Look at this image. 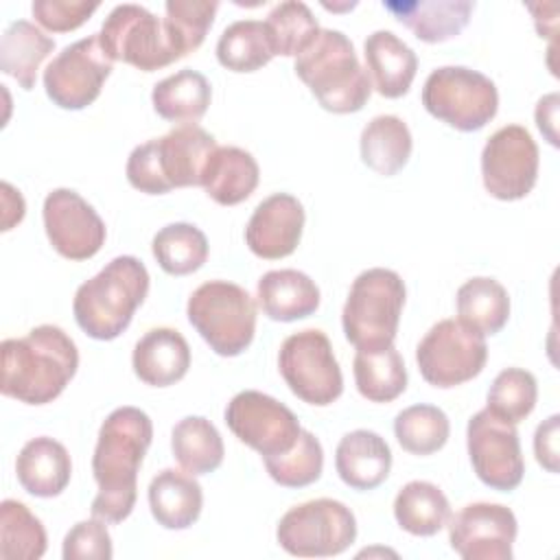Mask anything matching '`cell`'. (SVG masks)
Masks as SVG:
<instances>
[{"instance_id":"74e56055","label":"cell","mask_w":560,"mask_h":560,"mask_svg":"<svg viewBox=\"0 0 560 560\" xmlns=\"http://www.w3.org/2000/svg\"><path fill=\"white\" fill-rule=\"evenodd\" d=\"M451 433L448 416L435 405H411L394 420V435L398 444L411 455L438 453Z\"/></svg>"},{"instance_id":"ab89813d","label":"cell","mask_w":560,"mask_h":560,"mask_svg":"<svg viewBox=\"0 0 560 560\" xmlns=\"http://www.w3.org/2000/svg\"><path fill=\"white\" fill-rule=\"evenodd\" d=\"M262 462L276 483L284 488H304L322 477L324 451L319 440L311 431L302 429L298 442L287 453L262 457Z\"/></svg>"},{"instance_id":"e0dca14e","label":"cell","mask_w":560,"mask_h":560,"mask_svg":"<svg viewBox=\"0 0 560 560\" xmlns=\"http://www.w3.org/2000/svg\"><path fill=\"white\" fill-rule=\"evenodd\" d=\"M44 230L52 249L68 260H88L105 243V223L98 212L74 190L55 188L46 195Z\"/></svg>"},{"instance_id":"484cf974","label":"cell","mask_w":560,"mask_h":560,"mask_svg":"<svg viewBox=\"0 0 560 560\" xmlns=\"http://www.w3.org/2000/svg\"><path fill=\"white\" fill-rule=\"evenodd\" d=\"M147 497L153 518L166 529L190 527L203 508V492L195 475L175 468L160 470L151 479Z\"/></svg>"},{"instance_id":"44dd1931","label":"cell","mask_w":560,"mask_h":560,"mask_svg":"<svg viewBox=\"0 0 560 560\" xmlns=\"http://www.w3.org/2000/svg\"><path fill=\"white\" fill-rule=\"evenodd\" d=\"M383 7L418 39L440 44L457 37L475 9L470 0H389Z\"/></svg>"},{"instance_id":"3957f363","label":"cell","mask_w":560,"mask_h":560,"mask_svg":"<svg viewBox=\"0 0 560 560\" xmlns=\"http://www.w3.org/2000/svg\"><path fill=\"white\" fill-rule=\"evenodd\" d=\"M149 293V271L136 256H116L85 280L72 300L79 328L98 341H112L131 324Z\"/></svg>"},{"instance_id":"7c38bea8","label":"cell","mask_w":560,"mask_h":560,"mask_svg":"<svg viewBox=\"0 0 560 560\" xmlns=\"http://www.w3.org/2000/svg\"><path fill=\"white\" fill-rule=\"evenodd\" d=\"M466 446L475 475L492 490L510 492L525 475L516 424L494 416L490 409L477 411L466 427Z\"/></svg>"},{"instance_id":"7dc6e473","label":"cell","mask_w":560,"mask_h":560,"mask_svg":"<svg viewBox=\"0 0 560 560\" xmlns=\"http://www.w3.org/2000/svg\"><path fill=\"white\" fill-rule=\"evenodd\" d=\"M556 122H558V94L551 92L542 96L536 105V125L549 140V144L558 147V133H556Z\"/></svg>"},{"instance_id":"f546056e","label":"cell","mask_w":560,"mask_h":560,"mask_svg":"<svg viewBox=\"0 0 560 560\" xmlns=\"http://www.w3.org/2000/svg\"><path fill=\"white\" fill-rule=\"evenodd\" d=\"M212 88L208 79L190 68L158 81L151 92V103L158 116L179 125H195L210 105Z\"/></svg>"},{"instance_id":"bcb514c9","label":"cell","mask_w":560,"mask_h":560,"mask_svg":"<svg viewBox=\"0 0 560 560\" xmlns=\"http://www.w3.org/2000/svg\"><path fill=\"white\" fill-rule=\"evenodd\" d=\"M558 424L560 416L553 413L542 420L534 433L536 462L549 472H558Z\"/></svg>"},{"instance_id":"4316f807","label":"cell","mask_w":560,"mask_h":560,"mask_svg":"<svg viewBox=\"0 0 560 560\" xmlns=\"http://www.w3.org/2000/svg\"><path fill=\"white\" fill-rule=\"evenodd\" d=\"M260 168L254 155L241 147H217L203 171L206 195L221 206L245 201L258 186Z\"/></svg>"},{"instance_id":"f35d334b","label":"cell","mask_w":560,"mask_h":560,"mask_svg":"<svg viewBox=\"0 0 560 560\" xmlns=\"http://www.w3.org/2000/svg\"><path fill=\"white\" fill-rule=\"evenodd\" d=\"M265 28L273 55L282 57H298L319 33L313 11L298 0L276 4L265 20Z\"/></svg>"},{"instance_id":"7402d4cb","label":"cell","mask_w":560,"mask_h":560,"mask_svg":"<svg viewBox=\"0 0 560 560\" xmlns=\"http://www.w3.org/2000/svg\"><path fill=\"white\" fill-rule=\"evenodd\" d=\"M365 72L372 88L385 98H400L409 92L418 57L416 52L392 31H374L363 44Z\"/></svg>"},{"instance_id":"cb8c5ba5","label":"cell","mask_w":560,"mask_h":560,"mask_svg":"<svg viewBox=\"0 0 560 560\" xmlns=\"http://www.w3.org/2000/svg\"><path fill=\"white\" fill-rule=\"evenodd\" d=\"M20 486L42 499L57 497L66 490L72 475V462L66 446L48 435L28 440L15 459Z\"/></svg>"},{"instance_id":"83f0119b","label":"cell","mask_w":560,"mask_h":560,"mask_svg":"<svg viewBox=\"0 0 560 560\" xmlns=\"http://www.w3.org/2000/svg\"><path fill=\"white\" fill-rule=\"evenodd\" d=\"M361 160L378 175L392 177L409 162L413 140L407 122L394 114L374 116L359 138Z\"/></svg>"},{"instance_id":"4dcf8cb0","label":"cell","mask_w":560,"mask_h":560,"mask_svg":"<svg viewBox=\"0 0 560 560\" xmlns=\"http://www.w3.org/2000/svg\"><path fill=\"white\" fill-rule=\"evenodd\" d=\"M352 372L359 394L370 402H392L407 389L405 361L394 343L357 350Z\"/></svg>"},{"instance_id":"8fae6325","label":"cell","mask_w":560,"mask_h":560,"mask_svg":"<svg viewBox=\"0 0 560 560\" xmlns=\"http://www.w3.org/2000/svg\"><path fill=\"white\" fill-rule=\"evenodd\" d=\"M278 368L289 389L308 405L326 407L343 392V376L332 343L317 328L289 335L280 346Z\"/></svg>"},{"instance_id":"52a82bcc","label":"cell","mask_w":560,"mask_h":560,"mask_svg":"<svg viewBox=\"0 0 560 560\" xmlns=\"http://www.w3.org/2000/svg\"><path fill=\"white\" fill-rule=\"evenodd\" d=\"M424 109L457 131L486 127L499 109V92L490 77L466 66L435 68L422 85Z\"/></svg>"},{"instance_id":"60d3db41","label":"cell","mask_w":560,"mask_h":560,"mask_svg":"<svg viewBox=\"0 0 560 560\" xmlns=\"http://www.w3.org/2000/svg\"><path fill=\"white\" fill-rule=\"evenodd\" d=\"M538 385L534 374L523 368H505L494 376L488 389L486 409L512 424H518L534 411Z\"/></svg>"},{"instance_id":"603a6c76","label":"cell","mask_w":560,"mask_h":560,"mask_svg":"<svg viewBox=\"0 0 560 560\" xmlns=\"http://www.w3.org/2000/svg\"><path fill=\"white\" fill-rule=\"evenodd\" d=\"M335 468L352 490H374L392 470L389 444L374 431H350L337 444Z\"/></svg>"},{"instance_id":"c3c4849f","label":"cell","mask_w":560,"mask_h":560,"mask_svg":"<svg viewBox=\"0 0 560 560\" xmlns=\"http://www.w3.org/2000/svg\"><path fill=\"white\" fill-rule=\"evenodd\" d=\"M2 230H11L15 223H20L24 219V199L20 195V190H15L9 182H2Z\"/></svg>"},{"instance_id":"5bb4252c","label":"cell","mask_w":560,"mask_h":560,"mask_svg":"<svg viewBox=\"0 0 560 560\" xmlns=\"http://www.w3.org/2000/svg\"><path fill=\"white\" fill-rule=\"evenodd\" d=\"M486 190L501 201H516L532 192L538 179V147L521 125L497 129L481 151Z\"/></svg>"},{"instance_id":"2e32d148","label":"cell","mask_w":560,"mask_h":560,"mask_svg":"<svg viewBox=\"0 0 560 560\" xmlns=\"http://www.w3.org/2000/svg\"><path fill=\"white\" fill-rule=\"evenodd\" d=\"M448 521V542L464 560H512L518 523L510 508L477 501Z\"/></svg>"},{"instance_id":"e575fe53","label":"cell","mask_w":560,"mask_h":560,"mask_svg":"<svg viewBox=\"0 0 560 560\" xmlns=\"http://www.w3.org/2000/svg\"><path fill=\"white\" fill-rule=\"evenodd\" d=\"M265 22L236 20L217 42V59L232 72H254L273 59Z\"/></svg>"},{"instance_id":"277c9868","label":"cell","mask_w":560,"mask_h":560,"mask_svg":"<svg viewBox=\"0 0 560 560\" xmlns=\"http://www.w3.org/2000/svg\"><path fill=\"white\" fill-rule=\"evenodd\" d=\"M293 70L317 103L332 114L359 112L372 94L370 77L352 42L335 28H319L308 48L295 57Z\"/></svg>"},{"instance_id":"8992f818","label":"cell","mask_w":560,"mask_h":560,"mask_svg":"<svg viewBox=\"0 0 560 560\" xmlns=\"http://www.w3.org/2000/svg\"><path fill=\"white\" fill-rule=\"evenodd\" d=\"M192 328L219 357H238L256 332V302L238 284L208 280L199 284L186 304Z\"/></svg>"},{"instance_id":"9a60e30c","label":"cell","mask_w":560,"mask_h":560,"mask_svg":"<svg viewBox=\"0 0 560 560\" xmlns=\"http://www.w3.org/2000/svg\"><path fill=\"white\" fill-rule=\"evenodd\" d=\"M225 424L262 457L287 453L302 431L298 416L269 394L245 389L225 407Z\"/></svg>"},{"instance_id":"b9f144b4","label":"cell","mask_w":560,"mask_h":560,"mask_svg":"<svg viewBox=\"0 0 560 560\" xmlns=\"http://www.w3.org/2000/svg\"><path fill=\"white\" fill-rule=\"evenodd\" d=\"M217 9L219 2L214 0H166L164 22L182 57L203 44Z\"/></svg>"},{"instance_id":"1f68e13d","label":"cell","mask_w":560,"mask_h":560,"mask_svg":"<svg viewBox=\"0 0 560 560\" xmlns=\"http://www.w3.org/2000/svg\"><path fill=\"white\" fill-rule=\"evenodd\" d=\"M171 448L177 464L190 475L214 472L225 455L217 427L203 416H186L171 431Z\"/></svg>"},{"instance_id":"d6986e66","label":"cell","mask_w":560,"mask_h":560,"mask_svg":"<svg viewBox=\"0 0 560 560\" xmlns=\"http://www.w3.org/2000/svg\"><path fill=\"white\" fill-rule=\"evenodd\" d=\"M214 149V136L199 125H179L162 138H155L158 162L171 190L201 186L203 171Z\"/></svg>"},{"instance_id":"ba28073f","label":"cell","mask_w":560,"mask_h":560,"mask_svg":"<svg viewBox=\"0 0 560 560\" xmlns=\"http://www.w3.org/2000/svg\"><path fill=\"white\" fill-rule=\"evenodd\" d=\"M98 39L112 61L129 63L142 72H153L182 59L164 18L131 2L109 11Z\"/></svg>"},{"instance_id":"ee69618b","label":"cell","mask_w":560,"mask_h":560,"mask_svg":"<svg viewBox=\"0 0 560 560\" xmlns=\"http://www.w3.org/2000/svg\"><path fill=\"white\" fill-rule=\"evenodd\" d=\"M98 9V2L85 0H35L31 11L37 24L52 33H68L88 22Z\"/></svg>"},{"instance_id":"d590c367","label":"cell","mask_w":560,"mask_h":560,"mask_svg":"<svg viewBox=\"0 0 560 560\" xmlns=\"http://www.w3.org/2000/svg\"><path fill=\"white\" fill-rule=\"evenodd\" d=\"M153 256L162 271L171 276H188L208 260V238L192 223H168L151 243Z\"/></svg>"},{"instance_id":"7a4b0ae2","label":"cell","mask_w":560,"mask_h":560,"mask_svg":"<svg viewBox=\"0 0 560 560\" xmlns=\"http://www.w3.org/2000/svg\"><path fill=\"white\" fill-rule=\"evenodd\" d=\"M0 352V392L26 405L52 402L79 368L74 341L52 324L35 326L20 339H4Z\"/></svg>"},{"instance_id":"4fadbf2b","label":"cell","mask_w":560,"mask_h":560,"mask_svg":"<svg viewBox=\"0 0 560 560\" xmlns=\"http://www.w3.org/2000/svg\"><path fill=\"white\" fill-rule=\"evenodd\" d=\"M112 59L103 50L98 33L66 46L44 70L48 98L61 109H83L92 105L105 79L112 74Z\"/></svg>"},{"instance_id":"f6af8a7d","label":"cell","mask_w":560,"mask_h":560,"mask_svg":"<svg viewBox=\"0 0 560 560\" xmlns=\"http://www.w3.org/2000/svg\"><path fill=\"white\" fill-rule=\"evenodd\" d=\"M127 179L129 184L147 195H164L171 190V186L166 184L160 162H158V151H155V138L147 140L142 144H138L129 158H127V166H125Z\"/></svg>"},{"instance_id":"d4e9b609","label":"cell","mask_w":560,"mask_h":560,"mask_svg":"<svg viewBox=\"0 0 560 560\" xmlns=\"http://www.w3.org/2000/svg\"><path fill=\"white\" fill-rule=\"evenodd\" d=\"M262 313L273 322H295L308 317L319 306L317 284L298 269H273L262 273L256 287Z\"/></svg>"},{"instance_id":"5b68a950","label":"cell","mask_w":560,"mask_h":560,"mask_svg":"<svg viewBox=\"0 0 560 560\" xmlns=\"http://www.w3.org/2000/svg\"><path fill=\"white\" fill-rule=\"evenodd\" d=\"M402 278L385 267L361 271L348 291L341 324L346 339L357 348H383L396 339L405 306Z\"/></svg>"},{"instance_id":"ffe728a7","label":"cell","mask_w":560,"mask_h":560,"mask_svg":"<svg viewBox=\"0 0 560 560\" xmlns=\"http://www.w3.org/2000/svg\"><path fill=\"white\" fill-rule=\"evenodd\" d=\"M131 365L136 376L151 387L175 385L190 368L188 341L175 328H151L133 346Z\"/></svg>"},{"instance_id":"ac0fdd59","label":"cell","mask_w":560,"mask_h":560,"mask_svg":"<svg viewBox=\"0 0 560 560\" xmlns=\"http://www.w3.org/2000/svg\"><path fill=\"white\" fill-rule=\"evenodd\" d=\"M304 230V208L289 192H273L262 199L245 228V243L252 254L278 260L295 252Z\"/></svg>"},{"instance_id":"30bf717a","label":"cell","mask_w":560,"mask_h":560,"mask_svg":"<svg viewBox=\"0 0 560 560\" xmlns=\"http://www.w3.org/2000/svg\"><path fill=\"white\" fill-rule=\"evenodd\" d=\"M486 361V337L459 319L433 324L416 348V363L422 378L440 389L472 381Z\"/></svg>"},{"instance_id":"6da1fadb","label":"cell","mask_w":560,"mask_h":560,"mask_svg":"<svg viewBox=\"0 0 560 560\" xmlns=\"http://www.w3.org/2000/svg\"><path fill=\"white\" fill-rule=\"evenodd\" d=\"M153 440V422L138 407L114 409L98 429L92 472L98 492L92 516L105 523L125 521L136 505L138 470Z\"/></svg>"},{"instance_id":"d6a6232c","label":"cell","mask_w":560,"mask_h":560,"mask_svg":"<svg viewBox=\"0 0 560 560\" xmlns=\"http://www.w3.org/2000/svg\"><path fill=\"white\" fill-rule=\"evenodd\" d=\"M396 523L413 536H433L451 518L446 494L431 481H409L394 499Z\"/></svg>"},{"instance_id":"7bdbcfd3","label":"cell","mask_w":560,"mask_h":560,"mask_svg":"<svg viewBox=\"0 0 560 560\" xmlns=\"http://www.w3.org/2000/svg\"><path fill=\"white\" fill-rule=\"evenodd\" d=\"M61 556L63 560H109L114 549L105 521L92 516L72 525L63 538Z\"/></svg>"},{"instance_id":"9c48e42d","label":"cell","mask_w":560,"mask_h":560,"mask_svg":"<svg viewBox=\"0 0 560 560\" xmlns=\"http://www.w3.org/2000/svg\"><path fill=\"white\" fill-rule=\"evenodd\" d=\"M278 545L298 558L343 553L357 538V518L335 499H313L293 505L278 523Z\"/></svg>"},{"instance_id":"f1b7e54d","label":"cell","mask_w":560,"mask_h":560,"mask_svg":"<svg viewBox=\"0 0 560 560\" xmlns=\"http://www.w3.org/2000/svg\"><path fill=\"white\" fill-rule=\"evenodd\" d=\"M52 50V37L28 20H15L4 28L0 39V70L13 77L22 90H33L37 70Z\"/></svg>"},{"instance_id":"836d02e7","label":"cell","mask_w":560,"mask_h":560,"mask_svg":"<svg viewBox=\"0 0 560 560\" xmlns=\"http://www.w3.org/2000/svg\"><path fill=\"white\" fill-rule=\"evenodd\" d=\"M457 319L477 332L497 335L510 317V295L505 287L488 276L466 280L457 289Z\"/></svg>"},{"instance_id":"8d00e7d4","label":"cell","mask_w":560,"mask_h":560,"mask_svg":"<svg viewBox=\"0 0 560 560\" xmlns=\"http://www.w3.org/2000/svg\"><path fill=\"white\" fill-rule=\"evenodd\" d=\"M46 529L42 521L20 501L0 503V558L37 560L46 551Z\"/></svg>"}]
</instances>
